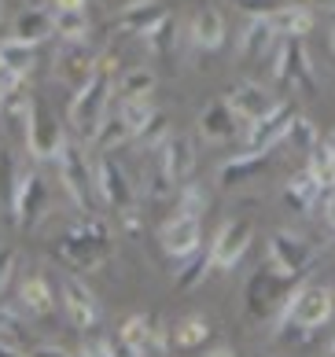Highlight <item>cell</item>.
Segmentation results:
<instances>
[{"label": "cell", "mask_w": 335, "mask_h": 357, "mask_svg": "<svg viewBox=\"0 0 335 357\" xmlns=\"http://www.w3.org/2000/svg\"><path fill=\"white\" fill-rule=\"evenodd\" d=\"M335 313V291L332 287H320V284H310V287H299L291 291L284 310L276 317V335L280 339H310L313 332H320Z\"/></svg>", "instance_id": "1"}, {"label": "cell", "mask_w": 335, "mask_h": 357, "mask_svg": "<svg viewBox=\"0 0 335 357\" xmlns=\"http://www.w3.org/2000/svg\"><path fill=\"white\" fill-rule=\"evenodd\" d=\"M111 247H114V240H111L107 221L85 214L59 236L56 255H59L63 266H70V269H100L103 261L111 258Z\"/></svg>", "instance_id": "2"}, {"label": "cell", "mask_w": 335, "mask_h": 357, "mask_svg": "<svg viewBox=\"0 0 335 357\" xmlns=\"http://www.w3.org/2000/svg\"><path fill=\"white\" fill-rule=\"evenodd\" d=\"M107 103H111V59H100V67L89 74V82L70 100L74 129H82L85 137H96L100 122L107 118Z\"/></svg>", "instance_id": "3"}, {"label": "cell", "mask_w": 335, "mask_h": 357, "mask_svg": "<svg viewBox=\"0 0 335 357\" xmlns=\"http://www.w3.org/2000/svg\"><path fill=\"white\" fill-rule=\"evenodd\" d=\"M63 129L56 126V118H52L48 111V103L41 96H34L30 100V111H26V148H30L34 158H41V162H56V155L63 151Z\"/></svg>", "instance_id": "4"}, {"label": "cell", "mask_w": 335, "mask_h": 357, "mask_svg": "<svg viewBox=\"0 0 335 357\" xmlns=\"http://www.w3.org/2000/svg\"><path fill=\"white\" fill-rule=\"evenodd\" d=\"M251 240H254V221L251 218L225 221L221 229H218V236H214V243L207 247L210 250V269L232 273L239 261H244V255L251 250Z\"/></svg>", "instance_id": "5"}, {"label": "cell", "mask_w": 335, "mask_h": 357, "mask_svg": "<svg viewBox=\"0 0 335 357\" xmlns=\"http://www.w3.org/2000/svg\"><path fill=\"white\" fill-rule=\"evenodd\" d=\"M291 284H295V276L280 273L273 266H265L262 273H254L251 284H247V313L254 317V321H262V317L284 310V302L291 295Z\"/></svg>", "instance_id": "6"}, {"label": "cell", "mask_w": 335, "mask_h": 357, "mask_svg": "<svg viewBox=\"0 0 335 357\" xmlns=\"http://www.w3.org/2000/svg\"><path fill=\"white\" fill-rule=\"evenodd\" d=\"M56 284H59V302L66 310V321H70L74 328H82V332H92V328L100 324V317H103L100 298L92 295V291L85 287V280H77L74 273H59Z\"/></svg>", "instance_id": "7"}, {"label": "cell", "mask_w": 335, "mask_h": 357, "mask_svg": "<svg viewBox=\"0 0 335 357\" xmlns=\"http://www.w3.org/2000/svg\"><path fill=\"white\" fill-rule=\"evenodd\" d=\"M313 258H317V243L302 240L299 232H273L269 236V266L295 276V280L302 273H310Z\"/></svg>", "instance_id": "8"}, {"label": "cell", "mask_w": 335, "mask_h": 357, "mask_svg": "<svg viewBox=\"0 0 335 357\" xmlns=\"http://www.w3.org/2000/svg\"><path fill=\"white\" fill-rule=\"evenodd\" d=\"M56 169H59L63 188H66V195L74 199V206H82L85 214H89V210H92V184H96V177L89 174L82 148L66 140V144H63V151L56 155Z\"/></svg>", "instance_id": "9"}, {"label": "cell", "mask_w": 335, "mask_h": 357, "mask_svg": "<svg viewBox=\"0 0 335 357\" xmlns=\"http://www.w3.org/2000/svg\"><path fill=\"white\" fill-rule=\"evenodd\" d=\"M158 243L173 261H188L203 243V218H188L173 210V218L163 221V229H158Z\"/></svg>", "instance_id": "10"}, {"label": "cell", "mask_w": 335, "mask_h": 357, "mask_svg": "<svg viewBox=\"0 0 335 357\" xmlns=\"http://www.w3.org/2000/svg\"><path fill=\"white\" fill-rule=\"evenodd\" d=\"M276 85H299L306 92L317 89V74H313V63L306 56V48L299 37H288V45L276 52V67H273Z\"/></svg>", "instance_id": "11"}, {"label": "cell", "mask_w": 335, "mask_h": 357, "mask_svg": "<svg viewBox=\"0 0 335 357\" xmlns=\"http://www.w3.org/2000/svg\"><path fill=\"white\" fill-rule=\"evenodd\" d=\"M118 339H122L137 357L158 354V350L166 347L163 324H158V317H155V313H133V317H126V321H122V332H118Z\"/></svg>", "instance_id": "12"}, {"label": "cell", "mask_w": 335, "mask_h": 357, "mask_svg": "<svg viewBox=\"0 0 335 357\" xmlns=\"http://www.w3.org/2000/svg\"><path fill=\"white\" fill-rule=\"evenodd\" d=\"M96 192L107 206H114V214L133 210V184L126 177V169L118 166L111 155H103L100 166H96Z\"/></svg>", "instance_id": "13"}, {"label": "cell", "mask_w": 335, "mask_h": 357, "mask_svg": "<svg viewBox=\"0 0 335 357\" xmlns=\"http://www.w3.org/2000/svg\"><path fill=\"white\" fill-rule=\"evenodd\" d=\"M19 306H22L26 317H37V321H45V317L56 313V287H52L48 273L34 269V273L22 276V284H19Z\"/></svg>", "instance_id": "14"}, {"label": "cell", "mask_w": 335, "mask_h": 357, "mask_svg": "<svg viewBox=\"0 0 335 357\" xmlns=\"http://www.w3.org/2000/svg\"><path fill=\"white\" fill-rule=\"evenodd\" d=\"M291 122H295L291 103H276L269 114L258 118V122L251 126V133H247V151H269V148H276V144L288 137Z\"/></svg>", "instance_id": "15"}, {"label": "cell", "mask_w": 335, "mask_h": 357, "mask_svg": "<svg viewBox=\"0 0 335 357\" xmlns=\"http://www.w3.org/2000/svg\"><path fill=\"white\" fill-rule=\"evenodd\" d=\"M45 181H41V174H26V177H19V192H15V229H34L37 221H41V214H45Z\"/></svg>", "instance_id": "16"}, {"label": "cell", "mask_w": 335, "mask_h": 357, "mask_svg": "<svg viewBox=\"0 0 335 357\" xmlns=\"http://www.w3.org/2000/svg\"><path fill=\"white\" fill-rule=\"evenodd\" d=\"M52 33H56V4H30L11 22V37L30 41V45H41Z\"/></svg>", "instance_id": "17"}, {"label": "cell", "mask_w": 335, "mask_h": 357, "mask_svg": "<svg viewBox=\"0 0 335 357\" xmlns=\"http://www.w3.org/2000/svg\"><path fill=\"white\" fill-rule=\"evenodd\" d=\"M236 129H239V118L229 100H210L207 111L199 114V133H203L207 144H229Z\"/></svg>", "instance_id": "18"}, {"label": "cell", "mask_w": 335, "mask_h": 357, "mask_svg": "<svg viewBox=\"0 0 335 357\" xmlns=\"http://www.w3.org/2000/svg\"><path fill=\"white\" fill-rule=\"evenodd\" d=\"M229 103H232L236 118H239V122H247V126H254L258 118H265V114L276 107L273 92L262 89V85H251V82H247V85H236L232 96H229Z\"/></svg>", "instance_id": "19"}, {"label": "cell", "mask_w": 335, "mask_h": 357, "mask_svg": "<svg viewBox=\"0 0 335 357\" xmlns=\"http://www.w3.org/2000/svg\"><path fill=\"white\" fill-rule=\"evenodd\" d=\"M100 67V59L92 56V48L85 41H66L63 45V56H59V77L66 85L82 89L89 82V74Z\"/></svg>", "instance_id": "20"}, {"label": "cell", "mask_w": 335, "mask_h": 357, "mask_svg": "<svg viewBox=\"0 0 335 357\" xmlns=\"http://www.w3.org/2000/svg\"><path fill=\"white\" fill-rule=\"evenodd\" d=\"M163 174L173 181V184H188L192 169H195V148L188 137H166L163 144Z\"/></svg>", "instance_id": "21"}, {"label": "cell", "mask_w": 335, "mask_h": 357, "mask_svg": "<svg viewBox=\"0 0 335 357\" xmlns=\"http://www.w3.org/2000/svg\"><path fill=\"white\" fill-rule=\"evenodd\" d=\"M273 151H276V148H269V151H247V155H236V158H229V162H221V169H218V184H221V188H236V184H244V181H251V177H258L262 169L269 166Z\"/></svg>", "instance_id": "22"}, {"label": "cell", "mask_w": 335, "mask_h": 357, "mask_svg": "<svg viewBox=\"0 0 335 357\" xmlns=\"http://www.w3.org/2000/svg\"><path fill=\"white\" fill-rule=\"evenodd\" d=\"M284 199L295 214H313V206L325 203V188H320V181L310 169H299V174H291V181L284 184Z\"/></svg>", "instance_id": "23"}, {"label": "cell", "mask_w": 335, "mask_h": 357, "mask_svg": "<svg viewBox=\"0 0 335 357\" xmlns=\"http://www.w3.org/2000/svg\"><path fill=\"white\" fill-rule=\"evenodd\" d=\"M192 41L203 52H218L225 45V19L218 8H199L192 19Z\"/></svg>", "instance_id": "24"}, {"label": "cell", "mask_w": 335, "mask_h": 357, "mask_svg": "<svg viewBox=\"0 0 335 357\" xmlns=\"http://www.w3.org/2000/svg\"><path fill=\"white\" fill-rule=\"evenodd\" d=\"M276 41V30H273V22L265 19V15H251L247 22V30H244V41H239V59H262L265 52L273 48Z\"/></svg>", "instance_id": "25"}, {"label": "cell", "mask_w": 335, "mask_h": 357, "mask_svg": "<svg viewBox=\"0 0 335 357\" xmlns=\"http://www.w3.org/2000/svg\"><path fill=\"white\" fill-rule=\"evenodd\" d=\"M37 63V45L30 41H19V37H8V41H0V70L8 74H30Z\"/></svg>", "instance_id": "26"}, {"label": "cell", "mask_w": 335, "mask_h": 357, "mask_svg": "<svg viewBox=\"0 0 335 357\" xmlns=\"http://www.w3.org/2000/svg\"><path fill=\"white\" fill-rule=\"evenodd\" d=\"M15 192H19V169L15 155L0 144V218H15Z\"/></svg>", "instance_id": "27"}, {"label": "cell", "mask_w": 335, "mask_h": 357, "mask_svg": "<svg viewBox=\"0 0 335 357\" xmlns=\"http://www.w3.org/2000/svg\"><path fill=\"white\" fill-rule=\"evenodd\" d=\"M265 19H269L273 30L284 33V37H306V30L313 26V11L299 8V4H284V8H276L273 15H265Z\"/></svg>", "instance_id": "28"}, {"label": "cell", "mask_w": 335, "mask_h": 357, "mask_svg": "<svg viewBox=\"0 0 335 357\" xmlns=\"http://www.w3.org/2000/svg\"><path fill=\"white\" fill-rule=\"evenodd\" d=\"M163 15H166V11H163L158 0H129V4L118 11V26H122V30H137L140 33L151 22H158Z\"/></svg>", "instance_id": "29"}, {"label": "cell", "mask_w": 335, "mask_h": 357, "mask_svg": "<svg viewBox=\"0 0 335 357\" xmlns=\"http://www.w3.org/2000/svg\"><path fill=\"white\" fill-rule=\"evenodd\" d=\"M173 15H163L158 22H151L147 30H140V41H144V48L151 52L155 59H170V52H173Z\"/></svg>", "instance_id": "30"}, {"label": "cell", "mask_w": 335, "mask_h": 357, "mask_svg": "<svg viewBox=\"0 0 335 357\" xmlns=\"http://www.w3.org/2000/svg\"><path fill=\"white\" fill-rule=\"evenodd\" d=\"M126 140H133V129H129V122L122 118V111L107 114L103 122H100V129H96V137H92V144H96L100 151H107V148H122Z\"/></svg>", "instance_id": "31"}, {"label": "cell", "mask_w": 335, "mask_h": 357, "mask_svg": "<svg viewBox=\"0 0 335 357\" xmlns=\"http://www.w3.org/2000/svg\"><path fill=\"white\" fill-rule=\"evenodd\" d=\"M210 335V321L207 317H184V321L173 328V347H181V350H195V347H203Z\"/></svg>", "instance_id": "32"}, {"label": "cell", "mask_w": 335, "mask_h": 357, "mask_svg": "<svg viewBox=\"0 0 335 357\" xmlns=\"http://www.w3.org/2000/svg\"><path fill=\"white\" fill-rule=\"evenodd\" d=\"M310 174L320 181V188H325V195L335 192V155L328 151V144H317V148L310 151Z\"/></svg>", "instance_id": "33"}, {"label": "cell", "mask_w": 335, "mask_h": 357, "mask_svg": "<svg viewBox=\"0 0 335 357\" xmlns=\"http://www.w3.org/2000/svg\"><path fill=\"white\" fill-rule=\"evenodd\" d=\"M151 89H155V74H151V70H144V67L122 74V82H118V92H122V100H147V96H151Z\"/></svg>", "instance_id": "34"}, {"label": "cell", "mask_w": 335, "mask_h": 357, "mask_svg": "<svg viewBox=\"0 0 335 357\" xmlns=\"http://www.w3.org/2000/svg\"><path fill=\"white\" fill-rule=\"evenodd\" d=\"M56 33L63 41H85L89 37V15L85 11H59L56 8Z\"/></svg>", "instance_id": "35"}, {"label": "cell", "mask_w": 335, "mask_h": 357, "mask_svg": "<svg viewBox=\"0 0 335 357\" xmlns=\"http://www.w3.org/2000/svg\"><path fill=\"white\" fill-rule=\"evenodd\" d=\"M284 144H291L295 151H306V155H310V151L317 148V144H320V137H317V129H313V122H310V118L295 114V122H291V129H288Z\"/></svg>", "instance_id": "36"}, {"label": "cell", "mask_w": 335, "mask_h": 357, "mask_svg": "<svg viewBox=\"0 0 335 357\" xmlns=\"http://www.w3.org/2000/svg\"><path fill=\"white\" fill-rule=\"evenodd\" d=\"M207 273H210V250H195V255L181 266V273H177V287H195Z\"/></svg>", "instance_id": "37"}, {"label": "cell", "mask_w": 335, "mask_h": 357, "mask_svg": "<svg viewBox=\"0 0 335 357\" xmlns=\"http://www.w3.org/2000/svg\"><path fill=\"white\" fill-rule=\"evenodd\" d=\"M207 192L199 184H184L177 192V214H188V218H203L207 214Z\"/></svg>", "instance_id": "38"}, {"label": "cell", "mask_w": 335, "mask_h": 357, "mask_svg": "<svg viewBox=\"0 0 335 357\" xmlns=\"http://www.w3.org/2000/svg\"><path fill=\"white\" fill-rule=\"evenodd\" d=\"M118 111H122V118L129 122L133 137H137L140 129H144V126H147V122H151V118H155V107H151V103H147V100H122V107H118Z\"/></svg>", "instance_id": "39"}, {"label": "cell", "mask_w": 335, "mask_h": 357, "mask_svg": "<svg viewBox=\"0 0 335 357\" xmlns=\"http://www.w3.org/2000/svg\"><path fill=\"white\" fill-rule=\"evenodd\" d=\"M166 137H170V133H166V118L158 114V111H155V118H151V122H147V126L140 129V133H137V140L144 144L147 151L163 148V144H166Z\"/></svg>", "instance_id": "40"}, {"label": "cell", "mask_w": 335, "mask_h": 357, "mask_svg": "<svg viewBox=\"0 0 335 357\" xmlns=\"http://www.w3.org/2000/svg\"><path fill=\"white\" fill-rule=\"evenodd\" d=\"M0 342H8V347H19V342H22L19 313H11L8 306H0Z\"/></svg>", "instance_id": "41"}, {"label": "cell", "mask_w": 335, "mask_h": 357, "mask_svg": "<svg viewBox=\"0 0 335 357\" xmlns=\"http://www.w3.org/2000/svg\"><path fill=\"white\" fill-rule=\"evenodd\" d=\"M173 188H177V184L163 174V166H158L151 174V181H147V199H151V203H166V199H173Z\"/></svg>", "instance_id": "42"}, {"label": "cell", "mask_w": 335, "mask_h": 357, "mask_svg": "<svg viewBox=\"0 0 335 357\" xmlns=\"http://www.w3.org/2000/svg\"><path fill=\"white\" fill-rule=\"evenodd\" d=\"M15 261H19V255H15L11 247L0 250V306H4V295H8L11 276H15Z\"/></svg>", "instance_id": "43"}, {"label": "cell", "mask_w": 335, "mask_h": 357, "mask_svg": "<svg viewBox=\"0 0 335 357\" xmlns=\"http://www.w3.org/2000/svg\"><path fill=\"white\" fill-rule=\"evenodd\" d=\"M77 357H114V342L111 339H85Z\"/></svg>", "instance_id": "44"}, {"label": "cell", "mask_w": 335, "mask_h": 357, "mask_svg": "<svg viewBox=\"0 0 335 357\" xmlns=\"http://www.w3.org/2000/svg\"><path fill=\"white\" fill-rule=\"evenodd\" d=\"M236 4L251 15H273L276 8H284V0H236Z\"/></svg>", "instance_id": "45"}, {"label": "cell", "mask_w": 335, "mask_h": 357, "mask_svg": "<svg viewBox=\"0 0 335 357\" xmlns=\"http://www.w3.org/2000/svg\"><path fill=\"white\" fill-rule=\"evenodd\" d=\"M26 357H74V354H66L63 347H48V342H45V347H34Z\"/></svg>", "instance_id": "46"}, {"label": "cell", "mask_w": 335, "mask_h": 357, "mask_svg": "<svg viewBox=\"0 0 335 357\" xmlns=\"http://www.w3.org/2000/svg\"><path fill=\"white\" fill-rule=\"evenodd\" d=\"M320 206H325L328 229H332V236H335V192H332V195H325V203H320Z\"/></svg>", "instance_id": "47"}, {"label": "cell", "mask_w": 335, "mask_h": 357, "mask_svg": "<svg viewBox=\"0 0 335 357\" xmlns=\"http://www.w3.org/2000/svg\"><path fill=\"white\" fill-rule=\"evenodd\" d=\"M59 11H85V0H56Z\"/></svg>", "instance_id": "48"}, {"label": "cell", "mask_w": 335, "mask_h": 357, "mask_svg": "<svg viewBox=\"0 0 335 357\" xmlns=\"http://www.w3.org/2000/svg\"><path fill=\"white\" fill-rule=\"evenodd\" d=\"M203 357H236V350H232V347H214V350L203 354Z\"/></svg>", "instance_id": "49"}, {"label": "cell", "mask_w": 335, "mask_h": 357, "mask_svg": "<svg viewBox=\"0 0 335 357\" xmlns=\"http://www.w3.org/2000/svg\"><path fill=\"white\" fill-rule=\"evenodd\" d=\"M0 357H22L15 347H8V342H0Z\"/></svg>", "instance_id": "50"}, {"label": "cell", "mask_w": 335, "mask_h": 357, "mask_svg": "<svg viewBox=\"0 0 335 357\" xmlns=\"http://www.w3.org/2000/svg\"><path fill=\"white\" fill-rule=\"evenodd\" d=\"M325 144H328V151L335 155V129H332V133H328V140H325Z\"/></svg>", "instance_id": "51"}, {"label": "cell", "mask_w": 335, "mask_h": 357, "mask_svg": "<svg viewBox=\"0 0 335 357\" xmlns=\"http://www.w3.org/2000/svg\"><path fill=\"white\" fill-rule=\"evenodd\" d=\"M317 4H320V8H335V0H317Z\"/></svg>", "instance_id": "52"}, {"label": "cell", "mask_w": 335, "mask_h": 357, "mask_svg": "<svg viewBox=\"0 0 335 357\" xmlns=\"http://www.w3.org/2000/svg\"><path fill=\"white\" fill-rule=\"evenodd\" d=\"M332 48H335V33H332Z\"/></svg>", "instance_id": "53"}, {"label": "cell", "mask_w": 335, "mask_h": 357, "mask_svg": "<svg viewBox=\"0 0 335 357\" xmlns=\"http://www.w3.org/2000/svg\"><path fill=\"white\" fill-rule=\"evenodd\" d=\"M328 357H335V347H332V354H328Z\"/></svg>", "instance_id": "54"}]
</instances>
